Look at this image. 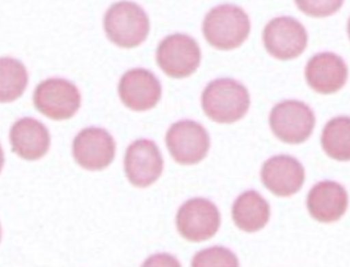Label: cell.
<instances>
[{
    "mask_svg": "<svg viewBox=\"0 0 350 267\" xmlns=\"http://www.w3.org/2000/svg\"><path fill=\"white\" fill-rule=\"evenodd\" d=\"M250 94L241 83L220 78L208 84L202 94V107L217 123H234L241 120L250 109Z\"/></svg>",
    "mask_w": 350,
    "mask_h": 267,
    "instance_id": "obj_1",
    "label": "cell"
},
{
    "mask_svg": "<svg viewBox=\"0 0 350 267\" xmlns=\"http://www.w3.org/2000/svg\"><path fill=\"white\" fill-rule=\"evenodd\" d=\"M251 23L240 6L232 4L213 8L203 21V34L211 46L220 51L240 47L247 40Z\"/></svg>",
    "mask_w": 350,
    "mask_h": 267,
    "instance_id": "obj_2",
    "label": "cell"
},
{
    "mask_svg": "<svg viewBox=\"0 0 350 267\" xmlns=\"http://www.w3.org/2000/svg\"><path fill=\"white\" fill-rule=\"evenodd\" d=\"M103 27L109 41L122 49H134L144 42L150 30L149 18L133 1H120L109 8Z\"/></svg>",
    "mask_w": 350,
    "mask_h": 267,
    "instance_id": "obj_3",
    "label": "cell"
},
{
    "mask_svg": "<svg viewBox=\"0 0 350 267\" xmlns=\"http://www.w3.org/2000/svg\"><path fill=\"white\" fill-rule=\"evenodd\" d=\"M269 125L273 134L284 143L300 144L311 137L316 117L306 103L286 100L273 107Z\"/></svg>",
    "mask_w": 350,
    "mask_h": 267,
    "instance_id": "obj_4",
    "label": "cell"
},
{
    "mask_svg": "<svg viewBox=\"0 0 350 267\" xmlns=\"http://www.w3.org/2000/svg\"><path fill=\"white\" fill-rule=\"evenodd\" d=\"M202 60L200 46L193 37L175 34L165 37L157 49V63L174 79L187 78L198 69Z\"/></svg>",
    "mask_w": 350,
    "mask_h": 267,
    "instance_id": "obj_5",
    "label": "cell"
},
{
    "mask_svg": "<svg viewBox=\"0 0 350 267\" xmlns=\"http://www.w3.org/2000/svg\"><path fill=\"white\" fill-rule=\"evenodd\" d=\"M33 103L42 115L55 121L72 118L81 105L78 88L59 78L47 79L38 84L33 94Z\"/></svg>",
    "mask_w": 350,
    "mask_h": 267,
    "instance_id": "obj_6",
    "label": "cell"
},
{
    "mask_svg": "<svg viewBox=\"0 0 350 267\" xmlns=\"http://www.w3.org/2000/svg\"><path fill=\"white\" fill-rule=\"evenodd\" d=\"M221 225L217 207L206 199H192L185 202L176 217V225L182 237L193 243L206 242L217 234Z\"/></svg>",
    "mask_w": 350,
    "mask_h": 267,
    "instance_id": "obj_7",
    "label": "cell"
},
{
    "mask_svg": "<svg viewBox=\"0 0 350 267\" xmlns=\"http://www.w3.org/2000/svg\"><path fill=\"white\" fill-rule=\"evenodd\" d=\"M308 32L296 18L280 16L271 20L263 31L267 52L280 61L295 60L308 47Z\"/></svg>",
    "mask_w": 350,
    "mask_h": 267,
    "instance_id": "obj_8",
    "label": "cell"
},
{
    "mask_svg": "<svg viewBox=\"0 0 350 267\" xmlns=\"http://www.w3.org/2000/svg\"><path fill=\"white\" fill-rule=\"evenodd\" d=\"M166 146L172 158L182 165L198 164L211 148L206 128L191 120L176 122L166 134Z\"/></svg>",
    "mask_w": 350,
    "mask_h": 267,
    "instance_id": "obj_9",
    "label": "cell"
},
{
    "mask_svg": "<svg viewBox=\"0 0 350 267\" xmlns=\"http://www.w3.org/2000/svg\"><path fill=\"white\" fill-rule=\"evenodd\" d=\"M72 155L75 162L86 170H103L115 159V140L103 128H85L74 140Z\"/></svg>",
    "mask_w": 350,
    "mask_h": 267,
    "instance_id": "obj_10",
    "label": "cell"
},
{
    "mask_svg": "<svg viewBox=\"0 0 350 267\" xmlns=\"http://www.w3.org/2000/svg\"><path fill=\"white\" fill-rule=\"evenodd\" d=\"M124 169L128 180L137 188H149L163 171V158L157 143L139 140L128 147Z\"/></svg>",
    "mask_w": 350,
    "mask_h": 267,
    "instance_id": "obj_11",
    "label": "cell"
},
{
    "mask_svg": "<svg viewBox=\"0 0 350 267\" xmlns=\"http://www.w3.org/2000/svg\"><path fill=\"white\" fill-rule=\"evenodd\" d=\"M161 84L155 74L143 68L128 71L122 77L118 94L122 103L133 111L154 109L161 99Z\"/></svg>",
    "mask_w": 350,
    "mask_h": 267,
    "instance_id": "obj_12",
    "label": "cell"
},
{
    "mask_svg": "<svg viewBox=\"0 0 350 267\" xmlns=\"http://www.w3.org/2000/svg\"><path fill=\"white\" fill-rule=\"evenodd\" d=\"M260 179L272 194L278 197H289L301 190L305 169L297 159L280 154L268 159L263 164Z\"/></svg>",
    "mask_w": 350,
    "mask_h": 267,
    "instance_id": "obj_13",
    "label": "cell"
},
{
    "mask_svg": "<svg viewBox=\"0 0 350 267\" xmlns=\"http://www.w3.org/2000/svg\"><path fill=\"white\" fill-rule=\"evenodd\" d=\"M305 77L308 86L320 94H334L348 79V67L342 57L332 52L314 55L308 61Z\"/></svg>",
    "mask_w": 350,
    "mask_h": 267,
    "instance_id": "obj_14",
    "label": "cell"
},
{
    "mask_svg": "<svg viewBox=\"0 0 350 267\" xmlns=\"http://www.w3.org/2000/svg\"><path fill=\"white\" fill-rule=\"evenodd\" d=\"M348 208V194L336 181L316 183L308 196V209L311 217L321 223H332L342 218Z\"/></svg>",
    "mask_w": 350,
    "mask_h": 267,
    "instance_id": "obj_15",
    "label": "cell"
},
{
    "mask_svg": "<svg viewBox=\"0 0 350 267\" xmlns=\"http://www.w3.org/2000/svg\"><path fill=\"white\" fill-rule=\"evenodd\" d=\"M12 152L25 160H38L49 153L51 137L47 127L35 118L25 117L10 129Z\"/></svg>",
    "mask_w": 350,
    "mask_h": 267,
    "instance_id": "obj_16",
    "label": "cell"
},
{
    "mask_svg": "<svg viewBox=\"0 0 350 267\" xmlns=\"http://www.w3.org/2000/svg\"><path fill=\"white\" fill-rule=\"evenodd\" d=\"M232 218L241 231L256 233L268 225L271 207L257 191H246L234 202Z\"/></svg>",
    "mask_w": 350,
    "mask_h": 267,
    "instance_id": "obj_17",
    "label": "cell"
},
{
    "mask_svg": "<svg viewBox=\"0 0 350 267\" xmlns=\"http://www.w3.org/2000/svg\"><path fill=\"white\" fill-rule=\"evenodd\" d=\"M321 143L328 157L348 162L350 159V118L348 116H339L327 123Z\"/></svg>",
    "mask_w": 350,
    "mask_h": 267,
    "instance_id": "obj_18",
    "label": "cell"
},
{
    "mask_svg": "<svg viewBox=\"0 0 350 267\" xmlns=\"http://www.w3.org/2000/svg\"><path fill=\"white\" fill-rule=\"evenodd\" d=\"M29 74L21 62L14 58H0V103H12L24 94Z\"/></svg>",
    "mask_w": 350,
    "mask_h": 267,
    "instance_id": "obj_19",
    "label": "cell"
},
{
    "mask_svg": "<svg viewBox=\"0 0 350 267\" xmlns=\"http://www.w3.org/2000/svg\"><path fill=\"white\" fill-rule=\"evenodd\" d=\"M193 266H239L235 254L221 246L202 250L194 256Z\"/></svg>",
    "mask_w": 350,
    "mask_h": 267,
    "instance_id": "obj_20",
    "label": "cell"
},
{
    "mask_svg": "<svg viewBox=\"0 0 350 267\" xmlns=\"http://www.w3.org/2000/svg\"><path fill=\"white\" fill-rule=\"evenodd\" d=\"M304 14L312 18H327L338 12L345 0H295Z\"/></svg>",
    "mask_w": 350,
    "mask_h": 267,
    "instance_id": "obj_21",
    "label": "cell"
},
{
    "mask_svg": "<svg viewBox=\"0 0 350 267\" xmlns=\"http://www.w3.org/2000/svg\"><path fill=\"white\" fill-rule=\"evenodd\" d=\"M4 162H5V158H4V152H3V148L0 146V173H1V169H3Z\"/></svg>",
    "mask_w": 350,
    "mask_h": 267,
    "instance_id": "obj_22",
    "label": "cell"
},
{
    "mask_svg": "<svg viewBox=\"0 0 350 267\" xmlns=\"http://www.w3.org/2000/svg\"><path fill=\"white\" fill-rule=\"evenodd\" d=\"M0 239H1V227H0Z\"/></svg>",
    "mask_w": 350,
    "mask_h": 267,
    "instance_id": "obj_23",
    "label": "cell"
}]
</instances>
